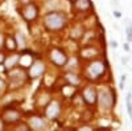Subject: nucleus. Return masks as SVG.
<instances>
[{"label":"nucleus","mask_w":132,"mask_h":131,"mask_svg":"<svg viewBox=\"0 0 132 131\" xmlns=\"http://www.w3.org/2000/svg\"><path fill=\"white\" fill-rule=\"evenodd\" d=\"M49 58L53 64H56L57 66H65L68 62V56L65 54L63 50L58 49V48H53L49 53Z\"/></svg>","instance_id":"nucleus-3"},{"label":"nucleus","mask_w":132,"mask_h":131,"mask_svg":"<svg viewBox=\"0 0 132 131\" xmlns=\"http://www.w3.org/2000/svg\"><path fill=\"white\" fill-rule=\"evenodd\" d=\"M74 7L78 11H87L91 8L90 0H74Z\"/></svg>","instance_id":"nucleus-13"},{"label":"nucleus","mask_w":132,"mask_h":131,"mask_svg":"<svg viewBox=\"0 0 132 131\" xmlns=\"http://www.w3.org/2000/svg\"><path fill=\"white\" fill-rule=\"evenodd\" d=\"M123 48H124V50H126V52H129V45H128V44H124Z\"/></svg>","instance_id":"nucleus-22"},{"label":"nucleus","mask_w":132,"mask_h":131,"mask_svg":"<svg viewBox=\"0 0 132 131\" xmlns=\"http://www.w3.org/2000/svg\"><path fill=\"white\" fill-rule=\"evenodd\" d=\"M128 61H129V57H128V56H127V57H123V58H122V62H123V64H127Z\"/></svg>","instance_id":"nucleus-21"},{"label":"nucleus","mask_w":132,"mask_h":131,"mask_svg":"<svg viewBox=\"0 0 132 131\" xmlns=\"http://www.w3.org/2000/svg\"><path fill=\"white\" fill-rule=\"evenodd\" d=\"M82 95H83V101H85L87 105H94V103L96 102V98H98L96 90L94 89V87H91V86L85 87L83 91H82Z\"/></svg>","instance_id":"nucleus-8"},{"label":"nucleus","mask_w":132,"mask_h":131,"mask_svg":"<svg viewBox=\"0 0 132 131\" xmlns=\"http://www.w3.org/2000/svg\"><path fill=\"white\" fill-rule=\"evenodd\" d=\"M19 57H20V54H12V56H9L7 60H4L5 62V69H12L15 66H17V64H19Z\"/></svg>","instance_id":"nucleus-12"},{"label":"nucleus","mask_w":132,"mask_h":131,"mask_svg":"<svg viewBox=\"0 0 132 131\" xmlns=\"http://www.w3.org/2000/svg\"><path fill=\"white\" fill-rule=\"evenodd\" d=\"M45 72V65L41 61H36V62H32V65L29 66V70H28V75L32 78H38L40 75L44 74Z\"/></svg>","instance_id":"nucleus-7"},{"label":"nucleus","mask_w":132,"mask_h":131,"mask_svg":"<svg viewBox=\"0 0 132 131\" xmlns=\"http://www.w3.org/2000/svg\"><path fill=\"white\" fill-rule=\"evenodd\" d=\"M20 118H21V114L16 109H5L2 117L4 123H16L17 121H20Z\"/></svg>","instance_id":"nucleus-5"},{"label":"nucleus","mask_w":132,"mask_h":131,"mask_svg":"<svg viewBox=\"0 0 132 131\" xmlns=\"http://www.w3.org/2000/svg\"><path fill=\"white\" fill-rule=\"evenodd\" d=\"M126 33H127V38H128V41H132V25H127V28H126Z\"/></svg>","instance_id":"nucleus-17"},{"label":"nucleus","mask_w":132,"mask_h":131,"mask_svg":"<svg viewBox=\"0 0 132 131\" xmlns=\"http://www.w3.org/2000/svg\"><path fill=\"white\" fill-rule=\"evenodd\" d=\"M4 60H5L4 54H3V53H0V64H3V62H4Z\"/></svg>","instance_id":"nucleus-20"},{"label":"nucleus","mask_w":132,"mask_h":131,"mask_svg":"<svg viewBox=\"0 0 132 131\" xmlns=\"http://www.w3.org/2000/svg\"><path fill=\"white\" fill-rule=\"evenodd\" d=\"M45 25L50 30H60L66 27L68 19L62 12H50L45 16Z\"/></svg>","instance_id":"nucleus-1"},{"label":"nucleus","mask_w":132,"mask_h":131,"mask_svg":"<svg viewBox=\"0 0 132 131\" xmlns=\"http://www.w3.org/2000/svg\"><path fill=\"white\" fill-rule=\"evenodd\" d=\"M70 36L74 38V40H78L83 36V29L81 27H77V28H73L71 32H70Z\"/></svg>","instance_id":"nucleus-16"},{"label":"nucleus","mask_w":132,"mask_h":131,"mask_svg":"<svg viewBox=\"0 0 132 131\" xmlns=\"http://www.w3.org/2000/svg\"><path fill=\"white\" fill-rule=\"evenodd\" d=\"M28 126H29V128H33V130H42L45 127V121L40 117H33V118H30Z\"/></svg>","instance_id":"nucleus-10"},{"label":"nucleus","mask_w":132,"mask_h":131,"mask_svg":"<svg viewBox=\"0 0 132 131\" xmlns=\"http://www.w3.org/2000/svg\"><path fill=\"white\" fill-rule=\"evenodd\" d=\"M4 128V122H3V119H0V130H3Z\"/></svg>","instance_id":"nucleus-23"},{"label":"nucleus","mask_w":132,"mask_h":131,"mask_svg":"<svg viewBox=\"0 0 132 131\" xmlns=\"http://www.w3.org/2000/svg\"><path fill=\"white\" fill-rule=\"evenodd\" d=\"M4 45H5V48H7L8 50H15V49L17 48V45H16V40H15L12 36H8V37L5 38Z\"/></svg>","instance_id":"nucleus-14"},{"label":"nucleus","mask_w":132,"mask_h":131,"mask_svg":"<svg viewBox=\"0 0 132 131\" xmlns=\"http://www.w3.org/2000/svg\"><path fill=\"white\" fill-rule=\"evenodd\" d=\"M20 2H21V4H27V3H30L32 0H20Z\"/></svg>","instance_id":"nucleus-24"},{"label":"nucleus","mask_w":132,"mask_h":131,"mask_svg":"<svg viewBox=\"0 0 132 131\" xmlns=\"http://www.w3.org/2000/svg\"><path fill=\"white\" fill-rule=\"evenodd\" d=\"M32 65V56L30 54H27V53H23V54H20V57H19V64H17V66H21V68H29Z\"/></svg>","instance_id":"nucleus-11"},{"label":"nucleus","mask_w":132,"mask_h":131,"mask_svg":"<svg viewBox=\"0 0 132 131\" xmlns=\"http://www.w3.org/2000/svg\"><path fill=\"white\" fill-rule=\"evenodd\" d=\"M112 2V4H115V5H119V0H111Z\"/></svg>","instance_id":"nucleus-25"},{"label":"nucleus","mask_w":132,"mask_h":131,"mask_svg":"<svg viewBox=\"0 0 132 131\" xmlns=\"http://www.w3.org/2000/svg\"><path fill=\"white\" fill-rule=\"evenodd\" d=\"M126 78H127L126 75H122V78H120V82H124V81H126Z\"/></svg>","instance_id":"nucleus-26"},{"label":"nucleus","mask_w":132,"mask_h":131,"mask_svg":"<svg viewBox=\"0 0 132 131\" xmlns=\"http://www.w3.org/2000/svg\"><path fill=\"white\" fill-rule=\"evenodd\" d=\"M114 16L115 17H122V13H120L119 11H114Z\"/></svg>","instance_id":"nucleus-19"},{"label":"nucleus","mask_w":132,"mask_h":131,"mask_svg":"<svg viewBox=\"0 0 132 131\" xmlns=\"http://www.w3.org/2000/svg\"><path fill=\"white\" fill-rule=\"evenodd\" d=\"M74 93H75L74 85H68V86L62 87V94H63V97H66V98H71V97L74 95Z\"/></svg>","instance_id":"nucleus-15"},{"label":"nucleus","mask_w":132,"mask_h":131,"mask_svg":"<svg viewBox=\"0 0 132 131\" xmlns=\"http://www.w3.org/2000/svg\"><path fill=\"white\" fill-rule=\"evenodd\" d=\"M98 98H99V101H101L102 107H104L106 110H110V109L112 107V105L115 103V99L112 98L111 91H108V90H101Z\"/></svg>","instance_id":"nucleus-4"},{"label":"nucleus","mask_w":132,"mask_h":131,"mask_svg":"<svg viewBox=\"0 0 132 131\" xmlns=\"http://www.w3.org/2000/svg\"><path fill=\"white\" fill-rule=\"evenodd\" d=\"M110 45H111V48L116 49V48H118V42H116L115 40H111V41H110Z\"/></svg>","instance_id":"nucleus-18"},{"label":"nucleus","mask_w":132,"mask_h":131,"mask_svg":"<svg viewBox=\"0 0 132 131\" xmlns=\"http://www.w3.org/2000/svg\"><path fill=\"white\" fill-rule=\"evenodd\" d=\"M21 16H23L27 21H33L36 20L37 16H38V8L36 4H33L32 2L30 3H27L24 4V7L21 8Z\"/></svg>","instance_id":"nucleus-2"},{"label":"nucleus","mask_w":132,"mask_h":131,"mask_svg":"<svg viewBox=\"0 0 132 131\" xmlns=\"http://www.w3.org/2000/svg\"><path fill=\"white\" fill-rule=\"evenodd\" d=\"M3 86H4V83H3L2 80H0V90H2V87H3Z\"/></svg>","instance_id":"nucleus-27"},{"label":"nucleus","mask_w":132,"mask_h":131,"mask_svg":"<svg viewBox=\"0 0 132 131\" xmlns=\"http://www.w3.org/2000/svg\"><path fill=\"white\" fill-rule=\"evenodd\" d=\"M103 72H104L103 62L95 61L89 66V69H87V75H89V78H98L99 75L103 74Z\"/></svg>","instance_id":"nucleus-6"},{"label":"nucleus","mask_w":132,"mask_h":131,"mask_svg":"<svg viewBox=\"0 0 132 131\" xmlns=\"http://www.w3.org/2000/svg\"><path fill=\"white\" fill-rule=\"evenodd\" d=\"M131 99H132V94H131Z\"/></svg>","instance_id":"nucleus-28"},{"label":"nucleus","mask_w":132,"mask_h":131,"mask_svg":"<svg viewBox=\"0 0 132 131\" xmlns=\"http://www.w3.org/2000/svg\"><path fill=\"white\" fill-rule=\"evenodd\" d=\"M60 114V103L57 101H52L49 105H48V109H46V115L48 118L50 119H56Z\"/></svg>","instance_id":"nucleus-9"}]
</instances>
